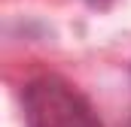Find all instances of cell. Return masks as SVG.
Here are the masks:
<instances>
[{
  "mask_svg": "<svg viewBox=\"0 0 131 127\" xmlns=\"http://www.w3.org/2000/svg\"><path fill=\"white\" fill-rule=\"evenodd\" d=\"M31 127H101L89 103L58 79H40L25 91Z\"/></svg>",
  "mask_w": 131,
  "mask_h": 127,
  "instance_id": "1",
  "label": "cell"
}]
</instances>
